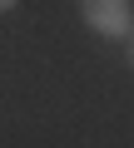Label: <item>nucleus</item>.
Masks as SVG:
<instances>
[{
    "instance_id": "f03ea898",
    "label": "nucleus",
    "mask_w": 134,
    "mask_h": 148,
    "mask_svg": "<svg viewBox=\"0 0 134 148\" xmlns=\"http://www.w3.org/2000/svg\"><path fill=\"white\" fill-rule=\"evenodd\" d=\"M10 5H20V0H0V10H10Z\"/></svg>"
},
{
    "instance_id": "f257e3e1",
    "label": "nucleus",
    "mask_w": 134,
    "mask_h": 148,
    "mask_svg": "<svg viewBox=\"0 0 134 148\" xmlns=\"http://www.w3.org/2000/svg\"><path fill=\"white\" fill-rule=\"evenodd\" d=\"M80 15L94 35H109V40H124L134 30V15H129V0H80Z\"/></svg>"
}]
</instances>
